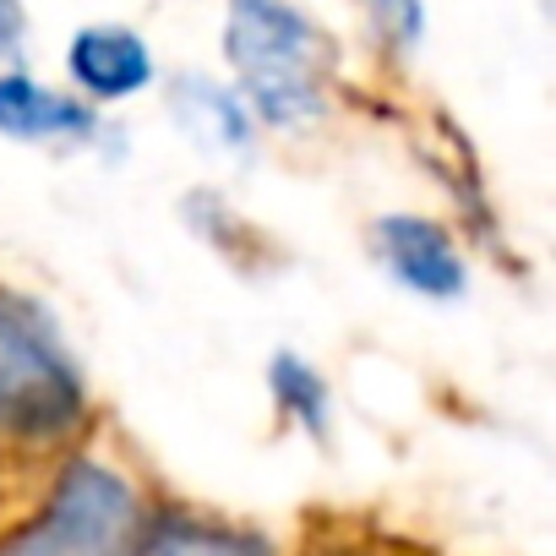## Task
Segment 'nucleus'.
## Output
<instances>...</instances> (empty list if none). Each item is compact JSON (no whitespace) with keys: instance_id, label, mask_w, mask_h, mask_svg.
<instances>
[{"instance_id":"nucleus-2","label":"nucleus","mask_w":556,"mask_h":556,"mask_svg":"<svg viewBox=\"0 0 556 556\" xmlns=\"http://www.w3.org/2000/svg\"><path fill=\"white\" fill-rule=\"evenodd\" d=\"M88 382L39 306L0 290V453H50L77 442Z\"/></svg>"},{"instance_id":"nucleus-3","label":"nucleus","mask_w":556,"mask_h":556,"mask_svg":"<svg viewBox=\"0 0 556 556\" xmlns=\"http://www.w3.org/2000/svg\"><path fill=\"white\" fill-rule=\"evenodd\" d=\"M142 513L148 507L126 469L72 453L39 507L0 534V556H131Z\"/></svg>"},{"instance_id":"nucleus-4","label":"nucleus","mask_w":556,"mask_h":556,"mask_svg":"<svg viewBox=\"0 0 556 556\" xmlns=\"http://www.w3.org/2000/svg\"><path fill=\"white\" fill-rule=\"evenodd\" d=\"M371 256L393 273V285H404L420 301L453 306L469 290V262L453 229L426 213H382L371 224Z\"/></svg>"},{"instance_id":"nucleus-1","label":"nucleus","mask_w":556,"mask_h":556,"mask_svg":"<svg viewBox=\"0 0 556 556\" xmlns=\"http://www.w3.org/2000/svg\"><path fill=\"white\" fill-rule=\"evenodd\" d=\"M224 61L256 126L306 131L333 104L339 45L301 0H224Z\"/></svg>"},{"instance_id":"nucleus-11","label":"nucleus","mask_w":556,"mask_h":556,"mask_svg":"<svg viewBox=\"0 0 556 556\" xmlns=\"http://www.w3.org/2000/svg\"><path fill=\"white\" fill-rule=\"evenodd\" d=\"M34 17H28V0H0V66H23Z\"/></svg>"},{"instance_id":"nucleus-6","label":"nucleus","mask_w":556,"mask_h":556,"mask_svg":"<svg viewBox=\"0 0 556 556\" xmlns=\"http://www.w3.org/2000/svg\"><path fill=\"white\" fill-rule=\"evenodd\" d=\"M0 137L28 148H93L104 115L72 88H50L23 66H0Z\"/></svg>"},{"instance_id":"nucleus-5","label":"nucleus","mask_w":556,"mask_h":556,"mask_svg":"<svg viewBox=\"0 0 556 556\" xmlns=\"http://www.w3.org/2000/svg\"><path fill=\"white\" fill-rule=\"evenodd\" d=\"M66 83L93 110L126 104L159 83V61H153V45L131 23H83L66 39Z\"/></svg>"},{"instance_id":"nucleus-10","label":"nucleus","mask_w":556,"mask_h":556,"mask_svg":"<svg viewBox=\"0 0 556 556\" xmlns=\"http://www.w3.org/2000/svg\"><path fill=\"white\" fill-rule=\"evenodd\" d=\"M371 39L393 61H415L426 45V0H355Z\"/></svg>"},{"instance_id":"nucleus-8","label":"nucleus","mask_w":556,"mask_h":556,"mask_svg":"<svg viewBox=\"0 0 556 556\" xmlns=\"http://www.w3.org/2000/svg\"><path fill=\"white\" fill-rule=\"evenodd\" d=\"M169 110H175L180 131L197 137L213 153H235L240 159V153L256 148V121H251L245 99L229 83H213L202 72H180L169 83Z\"/></svg>"},{"instance_id":"nucleus-9","label":"nucleus","mask_w":556,"mask_h":556,"mask_svg":"<svg viewBox=\"0 0 556 556\" xmlns=\"http://www.w3.org/2000/svg\"><path fill=\"white\" fill-rule=\"evenodd\" d=\"M267 393H273L278 420H290V426H295L301 437H312V442H328L333 388H328V377H323L306 355L278 350V355L267 361Z\"/></svg>"},{"instance_id":"nucleus-7","label":"nucleus","mask_w":556,"mask_h":556,"mask_svg":"<svg viewBox=\"0 0 556 556\" xmlns=\"http://www.w3.org/2000/svg\"><path fill=\"white\" fill-rule=\"evenodd\" d=\"M131 556H285L262 529L235 523L202 507H159L142 513Z\"/></svg>"}]
</instances>
